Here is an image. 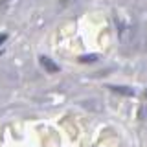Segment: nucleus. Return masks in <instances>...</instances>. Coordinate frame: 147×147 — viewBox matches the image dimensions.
I'll return each instance as SVG.
<instances>
[{"label": "nucleus", "mask_w": 147, "mask_h": 147, "mask_svg": "<svg viewBox=\"0 0 147 147\" xmlns=\"http://www.w3.org/2000/svg\"><path fill=\"white\" fill-rule=\"evenodd\" d=\"M40 64L44 66V70L48 72V74H55V72H59V66H57V64H55V63L52 61V59L44 57V55L40 57Z\"/></svg>", "instance_id": "f257e3e1"}, {"label": "nucleus", "mask_w": 147, "mask_h": 147, "mask_svg": "<svg viewBox=\"0 0 147 147\" xmlns=\"http://www.w3.org/2000/svg\"><path fill=\"white\" fill-rule=\"evenodd\" d=\"M114 92H121V94H125V96H134V92L132 90H127L125 86H110Z\"/></svg>", "instance_id": "f03ea898"}, {"label": "nucleus", "mask_w": 147, "mask_h": 147, "mask_svg": "<svg viewBox=\"0 0 147 147\" xmlns=\"http://www.w3.org/2000/svg\"><path fill=\"white\" fill-rule=\"evenodd\" d=\"M81 61H83V63H86V61H96V55H88V57H81Z\"/></svg>", "instance_id": "7ed1b4c3"}, {"label": "nucleus", "mask_w": 147, "mask_h": 147, "mask_svg": "<svg viewBox=\"0 0 147 147\" xmlns=\"http://www.w3.org/2000/svg\"><path fill=\"white\" fill-rule=\"evenodd\" d=\"M6 39H7V35H6V33H0V44H2Z\"/></svg>", "instance_id": "20e7f679"}]
</instances>
